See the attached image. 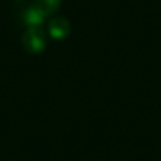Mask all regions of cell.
I'll return each mask as SVG.
<instances>
[{
  "instance_id": "1",
  "label": "cell",
  "mask_w": 161,
  "mask_h": 161,
  "mask_svg": "<svg viewBox=\"0 0 161 161\" xmlns=\"http://www.w3.org/2000/svg\"><path fill=\"white\" fill-rule=\"evenodd\" d=\"M21 44L29 54H41L47 46V35L43 27H27L21 36Z\"/></svg>"
},
{
  "instance_id": "2",
  "label": "cell",
  "mask_w": 161,
  "mask_h": 161,
  "mask_svg": "<svg viewBox=\"0 0 161 161\" xmlns=\"http://www.w3.org/2000/svg\"><path fill=\"white\" fill-rule=\"evenodd\" d=\"M47 33L55 41L66 40L71 33V22L63 16H54L47 22Z\"/></svg>"
},
{
  "instance_id": "3",
  "label": "cell",
  "mask_w": 161,
  "mask_h": 161,
  "mask_svg": "<svg viewBox=\"0 0 161 161\" xmlns=\"http://www.w3.org/2000/svg\"><path fill=\"white\" fill-rule=\"evenodd\" d=\"M19 18H21V22L25 27H43L44 19H46V16L33 3L24 5L21 13H19Z\"/></svg>"
},
{
  "instance_id": "4",
  "label": "cell",
  "mask_w": 161,
  "mask_h": 161,
  "mask_svg": "<svg viewBox=\"0 0 161 161\" xmlns=\"http://www.w3.org/2000/svg\"><path fill=\"white\" fill-rule=\"evenodd\" d=\"M32 3L47 18V16H54L60 10L62 0H33Z\"/></svg>"
}]
</instances>
